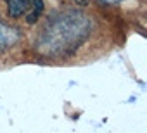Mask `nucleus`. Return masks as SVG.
<instances>
[{
  "label": "nucleus",
  "instance_id": "f257e3e1",
  "mask_svg": "<svg viewBox=\"0 0 147 133\" xmlns=\"http://www.w3.org/2000/svg\"><path fill=\"white\" fill-rule=\"evenodd\" d=\"M90 31L92 21L82 11H61L49 17L38 33L35 40V50L43 57H69L83 45Z\"/></svg>",
  "mask_w": 147,
  "mask_h": 133
},
{
  "label": "nucleus",
  "instance_id": "f03ea898",
  "mask_svg": "<svg viewBox=\"0 0 147 133\" xmlns=\"http://www.w3.org/2000/svg\"><path fill=\"white\" fill-rule=\"evenodd\" d=\"M7 5V14L12 19H18L21 16H26L30 7H31V0H5Z\"/></svg>",
  "mask_w": 147,
  "mask_h": 133
},
{
  "label": "nucleus",
  "instance_id": "7ed1b4c3",
  "mask_svg": "<svg viewBox=\"0 0 147 133\" xmlns=\"http://www.w3.org/2000/svg\"><path fill=\"white\" fill-rule=\"evenodd\" d=\"M18 40H19V31L0 21V48L12 47Z\"/></svg>",
  "mask_w": 147,
  "mask_h": 133
},
{
  "label": "nucleus",
  "instance_id": "20e7f679",
  "mask_svg": "<svg viewBox=\"0 0 147 133\" xmlns=\"http://www.w3.org/2000/svg\"><path fill=\"white\" fill-rule=\"evenodd\" d=\"M43 12V0H31V7L26 14V23L28 24H33L38 21V17L42 16Z\"/></svg>",
  "mask_w": 147,
  "mask_h": 133
},
{
  "label": "nucleus",
  "instance_id": "39448f33",
  "mask_svg": "<svg viewBox=\"0 0 147 133\" xmlns=\"http://www.w3.org/2000/svg\"><path fill=\"white\" fill-rule=\"evenodd\" d=\"M99 2H102V4H119L121 0H99Z\"/></svg>",
  "mask_w": 147,
  "mask_h": 133
}]
</instances>
